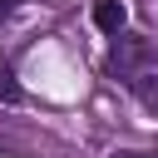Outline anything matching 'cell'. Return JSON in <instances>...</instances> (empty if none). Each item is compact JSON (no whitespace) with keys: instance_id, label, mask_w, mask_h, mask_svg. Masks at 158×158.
Listing matches in <instances>:
<instances>
[{"instance_id":"1","label":"cell","mask_w":158,"mask_h":158,"mask_svg":"<svg viewBox=\"0 0 158 158\" xmlns=\"http://www.w3.org/2000/svg\"><path fill=\"white\" fill-rule=\"evenodd\" d=\"M109 69H114V79L138 99V104H158V59H153V49H148V40L143 35H128V30H118L114 35V49H109Z\"/></svg>"},{"instance_id":"2","label":"cell","mask_w":158,"mask_h":158,"mask_svg":"<svg viewBox=\"0 0 158 158\" xmlns=\"http://www.w3.org/2000/svg\"><path fill=\"white\" fill-rule=\"evenodd\" d=\"M123 25H128L123 0H94V30H99V35H109V40H114Z\"/></svg>"},{"instance_id":"3","label":"cell","mask_w":158,"mask_h":158,"mask_svg":"<svg viewBox=\"0 0 158 158\" xmlns=\"http://www.w3.org/2000/svg\"><path fill=\"white\" fill-rule=\"evenodd\" d=\"M0 99H5V104H20V84H15V74H10L5 64H0Z\"/></svg>"},{"instance_id":"4","label":"cell","mask_w":158,"mask_h":158,"mask_svg":"<svg viewBox=\"0 0 158 158\" xmlns=\"http://www.w3.org/2000/svg\"><path fill=\"white\" fill-rule=\"evenodd\" d=\"M15 5H20V0H0V20H5V15L15 10Z\"/></svg>"},{"instance_id":"5","label":"cell","mask_w":158,"mask_h":158,"mask_svg":"<svg viewBox=\"0 0 158 158\" xmlns=\"http://www.w3.org/2000/svg\"><path fill=\"white\" fill-rule=\"evenodd\" d=\"M114 158H158V153H114Z\"/></svg>"}]
</instances>
